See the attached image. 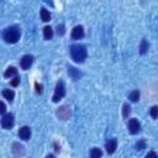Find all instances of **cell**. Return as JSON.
I'll use <instances>...</instances> for the list:
<instances>
[{
  "label": "cell",
  "instance_id": "8992f818",
  "mask_svg": "<svg viewBox=\"0 0 158 158\" xmlns=\"http://www.w3.org/2000/svg\"><path fill=\"white\" fill-rule=\"evenodd\" d=\"M32 62H33V57L30 56V54H26V56H23V57L21 58L20 65H21L22 69L26 70V69H30V67L32 65Z\"/></svg>",
  "mask_w": 158,
  "mask_h": 158
},
{
  "label": "cell",
  "instance_id": "52a82bcc",
  "mask_svg": "<svg viewBox=\"0 0 158 158\" xmlns=\"http://www.w3.org/2000/svg\"><path fill=\"white\" fill-rule=\"evenodd\" d=\"M128 130H130V132H131L132 135L138 133L139 130H141V125H139V122H138L136 118H131V120L128 121Z\"/></svg>",
  "mask_w": 158,
  "mask_h": 158
},
{
  "label": "cell",
  "instance_id": "8fae6325",
  "mask_svg": "<svg viewBox=\"0 0 158 158\" xmlns=\"http://www.w3.org/2000/svg\"><path fill=\"white\" fill-rule=\"evenodd\" d=\"M23 146H21L20 143H14L12 144V153H14V156L15 157H21L22 154H23Z\"/></svg>",
  "mask_w": 158,
  "mask_h": 158
},
{
  "label": "cell",
  "instance_id": "6da1fadb",
  "mask_svg": "<svg viewBox=\"0 0 158 158\" xmlns=\"http://www.w3.org/2000/svg\"><path fill=\"white\" fill-rule=\"evenodd\" d=\"M86 48L85 46L83 44H73L70 46V56H72V59L77 63H83L86 58Z\"/></svg>",
  "mask_w": 158,
  "mask_h": 158
},
{
  "label": "cell",
  "instance_id": "4fadbf2b",
  "mask_svg": "<svg viewBox=\"0 0 158 158\" xmlns=\"http://www.w3.org/2000/svg\"><path fill=\"white\" fill-rule=\"evenodd\" d=\"M4 75H5L6 78H11V77L16 78V77H17V69H16L15 67H9V68L5 70Z\"/></svg>",
  "mask_w": 158,
  "mask_h": 158
},
{
  "label": "cell",
  "instance_id": "7402d4cb",
  "mask_svg": "<svg viewBox=\"0 0 158 158\" xmlns=\"http://www.w3.org/2000/svg\"><path fill=\"white\" fill-rule=\"evenodd\" d=\"M149 114L153 118H158V106H152L149 110Z\"/></svg>",
  "mask_w": 158,
  "mask_h": 158
},
{
  "label": "cell",
  "instance_id": "277c9868",
  "mask_svg": "<svg viewBox=\"0 0 158 158\" xmlns=\"http://www.w3.org/2000/svg\"><path fill=\"white\" fill-rule=\"evenodd\" d=\"M56 114H57V117L59 120H68L70 117V115H72L70 106L69 105H63V106H60V107L57 109Z\"/></svg>",
  "mask_w": 158,
  "mask_h": 158
},
{
  "label": "cell",
  "instance_id": "f1b7e54d",
  "mask_svg": "<svg viewBox=\"0 0 158 158\" xmlns=\"http://www.w3.org/2000/svg\"><path fill=\"white\" fill-rule=\"evenodd\" d=\"M46 158H56V157H54V156H53V154H48V156H47V157H46Z\"/></svg>",
  "mask_w": 158,
  "mask_h": 158
},
{
  "label": "cell",
  "instance_id": "d4e9b609",
  "mask_svg": "<svg viewBox=\"0 0 158 158\" xmlns=\"http://www.w3.org/2000/svg\"><path fill=\"white\" fill-rule=\"evenodd\" d=\"M146 158H158V156H157V153H156V152L151 151V152H148V153H147Z\"/></svg>",
  "mask_w": 158,
  "mask_h": 158
},
{
  "label": "cell",
  "instance_id": "e0dca14e",
  "mask_svg": "<svg viewBox=\"0 0 158 158\" xmlns=\"http://www.w3.org/2000/svg\"><path fill=\"white\" fill-rule=\"evenodd\" d=\"M101 156H102V152H101L100 148L94 147V148L90 151V158H101Z\"/></svg>",
  "mask_w": 158,
  "mask_h": 158
},
{
  "label": "cell",
  "instance_id": "5bb4252c",
  "mask_svg": "<svg viewBox=\"0 0 158 158\" xmlns=\"http://www.w3.org/2000/svg\"><path fill=\"white\" fill-rule=\"evenodd\" d=\"M2 96H4L6 100L12 101L14 98H15V93H14L12 90H10V89H4V90H2Z\"/></svg>",
  "mask_w": 158,
  "mask_h": 158
},
{
  "label": "cell",
  "instance_id": "9c48e42d",
  "mask_svg": "<svg viewBox=\"0 0 158 158\" xmlns=\"http://www.w3.org/2000/svg\"><path fill=\"white\" fill-rule=\"evenodd\" d=\"M19 137L23 141H27L31 137V128L28 126H23L19 130Z\"/></svg>",
  "mask_w": 158,
  "mask_h": 158
},
{
  "label": "cell",
  "instance_id": "3957f363",
  "mask_svg": "<svg viewBox=\"0 0 158 158\" xmlns=\"http://www.w3.org/2000/svg\"><path fill=\"white\" fill-rule=\"evenodd\" d=\"M64 95H65V86H64L63 81H58L57 85H56V90H54L52 101H53V102H58Z\"/></svg>",
  "mask_w": 158,
  "mask_h": 158
},
{
  "label": "cell",
  "instance_id": "484cf974",
  "mask_svg": "<svg viewBox=\"0 0 158 158\" xmlns=\"http://www.w3.org/2000/svg\"><path fill=\"white\" fill-rule=\"evenodd\" d=\"M35 88H36V91L37 94H42V85L38 84V83H35Z\"/></svg>",
  "mask_w": 158,
  "mask_h": 158
},
{
  "label": "cell",
  "instance_id": "4316f807",
  "mask_svg": "<svg viewBox=\"0 0 158 158\" xmlns=\"http://www.w3.org/2000/svg\"><path fill=\"white\" fill-rule=\"evenodd\" d=\"M5 110H6V106H5V104H4V102H1V109H0L1 115H5Z\"/></svg>",
  "mask_w": 158,
  "mask_h": 158
},
{
  "label": "cell",
  "instance_id": "9a60e30c",
  "mask_svg": "<svg viewBox=\"0 0 158 158\" xmlns=\"http://www.w3.org/2000/svg\"><path fill=\"white\" fill-rule=\"evenodd\" d=\"M41 20L44 21V22H48L51 20V14L48 10L46 9H41Z\"/></svg>",
  "mask_w": 158,
  "mask_h": 158
},
{
  "label": "cell",
  "instance_id": "30bf717a",
  "mask_svg": "<svg viewBox=\"0 0 158 158\" xmlns=\"http://www.w3.org/2000/svg\"><path fill=\"white\" fill-rule=\"evenodd\" d=\"M105 148H106V152H107L109 154H112V153L116 151V148H117V141H116V138L109 139V141L106 142V144H105Z\"/></svg>",
  "mask_w": 158,
  "mask_h": 158
},
{
  "label": "cell",
  "instance_id": "7a4b0ae2",
  "mask_svg": "<svg viewBox=\"0 0 158 158\" xmlns=\"http://www.w3.org/2000/svg\"><path fill=\"white\" fill-rule=\"evenodd\" d=\"M20 36H21V32L17 26H10L5 28L2 32V38L7 43H16L20 40Z\"/></svg>",
  "mask_w": 158,
  "mask_h": 158
},
{
  "label": "cell",
  "instance_id": "ba28073f",
  "mask_svg": "<svg viewBox=\"0 0 158 158\" xmlns=\"http://www.w3.org/2000/svg\"><path fill=\"white\" fill-rule=\"evenodd\" d=\"M84 37V28L83 26H75L73 30H72V38L73 40H80Z\"/></svg>",
  "mask_w": 158,
  "mask_h": 158
},
{
  "label": "cell",
  "instance_id": "83f0119b",
  "mask_svg": "<svg viewBox=\"0 0 158 158\" xmlns=\"http://www.w3.org/2000/svg\"><path fill=\"white\" fill-rule=\"evenodd\" d=\"M54 147H56V148H54L56 152H60V146H58L57 143H54Z\"/></svg>",
  "mask_w": 158,
  "mask_h": 158
},
{
  "label": "cell",
  "instance_id": "44dd1931",
  "mask_svg": "<svg viewBox=\"0 0 158 158\" xmlns=\"http://www.w3.org/2000/svg\"><path fill=\"white\" fill-rule=\"evenodd\" d=\"M136 149L137 151H142V149H144L146 147H147V144H146V141L144 139H141V141H138L137 143H136Z\"/></svg>",
  "mask_w": 158,
  "mask_h": 158
},
{
  "label": "cell",
  "instance_id": "5b68a950",
  "mask_svg": "<svg viewBox=\"0 0 158 158\" xmlns=\"http://www.w3.org/2000/svg\"><path fill=\"white\" fill-rule=\"evenodd\" d=\"M14 126V115L12 114H5L1 117V127L5 130H10Z\"/></svg>",
  "mask_w": 158,
  "mask_h": 158
},
{
  "label": "cell",
  "instance_id": "d6986e66",
  "mask_svg": "<svg viewBox=\"0 0 158 158\" xmlns=\"http://www.w3.org/2000/svg\"><path fill=\"white\" fill-rule=\"evenodd\" d=\"M147 51H148V43H147L146 40H142L141 41V46H139V53L141 54H144Z\"/></svg>",
  "mask_w": 158,
  "mask_h": 158
},
{
  "label": "cell",
  "instance_id": "ffe728a7",
  "mask_svg": "<svg viewBox=\"0 0 158 158\" xmlns=\"http://www.w3.org/2000/svg\"><path fill=\"white\" fill-rule=\"evenodd\" d=\"M130 112H131V106L128 104H125L123 107H122V116L123 117H127L130 115Z\"/></svg>",
  "mask_w": 158,
  "mask_h": 158
},
{
  "label": "cell",
  "instance_id": "7c38bea8",
  "mask_svg": "<svg viewBox=\"0 0 158 158\" xmlns=\"http://www.w3.org/2000/svg\"><path fill=\"white\" fill-rule=\"evenodd\" d=\"M68 74H69V77H70L73 80H78V79L81 77V73H80L77 68H74V67H69V68H68Z\"/></svg>",
  "mask_w": 158,
  "mask_h": 158
},
{
  "label": "cell",
  "instance_id": "cb8c5ba5",
  "mask_svg": "<svg viewBox=\"0 0 158 158\" xmlns=\"http://www.w3.org/2000/svg\"><path fill=\"white\" fill-rule=\"evenodd\" d=\"M10 84L12 85V86H17L19 84H20V78L19 77H16V78H14L11 81H10Z\"/></svg>",
  "mask_w": 158,
  "mask_h": 158
},
{
  "label": "cell",
  "instance_id": "2e32d148",
  "mask_svg": "<svg viewBox=\"0 0 158 158\" xmlns=\"http://www.w3.org/2000/svg\"><path fill=\"white\" fill-rule=\"evenodd\" d=\"M43 36H44L46 40H51V38H52V36H53V30H52L51 26H46V27L43 28Z\"/></svg>",
  "mask_w": 158,
  "mask_h": 158
},
{
  "label": "cell",
  "instance_id": "ac0fdd59",
  "mask_svg": "<svg viewBox=\"0 0 158 158\" xmlns=\"http://www.w3.org/2000/svg\"><path fill=\"white\" fill-rule=\"evenodd\" d=\"M128 98H130V100L133 101V102L138 101V100H139V91H138V90H133V91H131L130 95H128Z\"/></svg>",
  "mask_w": 158,
  "mask_h": 158
},
{
  "label": "cell",
  "instance_id": "603a6c76",
  "mask_svg": "<svg viewBox=\"0 0 158 158\" xmlns=\"http://www.w3.org/2000/svg\"><path fill=\"white\" fill-rule=\"evenodd\" d=\"M64 25H58L57 26V33L59 35V36H62V35H64Z\"/></svg>",
  "mask_w": 158,
  "mask_h": 158
}]
</instances>
